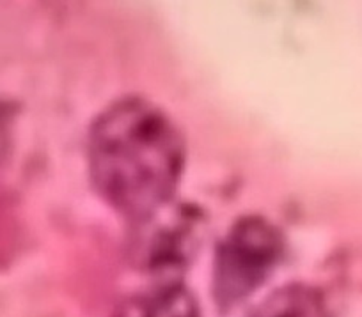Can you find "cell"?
<instances>
[{
	"label": "cell",
	"mask_w": 362,
	"mask_h": 317,
	"mask_svg": "<svg viewBox=\"0 0 362 317\" xmlns=\"http://www.w3.org/2000/svg\"><path fill=\"white\" fill-rule=\"evenodd\" d=\"M281 256V238L264 220L249 218L233 227L218 246L215 289L224 303L249 294L264 280Z\"/></svg>",
	"instance_id": "cell-2"
},
{
	"label": "cell",
	"mask_w": 362,
	"mask_h": 317,
	"mask_svg": "<svg viewBox=\"0 0 362 317\" xmlns=\"http://www.w3.org/2000/svg\"><path fill=\"white\" fill-rule=\"evenodd\" d=\"M256 317H318L315 301L311 296L298 289L277 292Z\"/></svg>",
	"instance_id": "cell-3"
},
{
	"label": "cell",
	"mask_w": 362,
	"mask_h": 317,
	"mask_svg": "<svg viewBox=\"0 0 362 317\" xmlns=\"http://www.w3.org/2000/svg\"><path fill=\"white\" fill-rule=\"evenodd\" d=\"M183 163L185 145L176 124L148 101H117L93 124L90 179L96 191L132 220H149L165 208Z\"/></svg>",
	"instance_id": "cell-1"
},
{
	"label": "cell",
	"mask_w": 362,
	"mask_h": 317,
	"mask_svg": "<svg viewBox=\"0 0 362 317\" xmlns=\"http://www.w3.org/2000/svg\"><path fill=\"white\" fill-rule=\"evenodd\" d=\"M144 317H196V309L189 294L174 289L156 298Z\"/></svg>",
	"instance_id": "cell-4"
}]
</instances>
